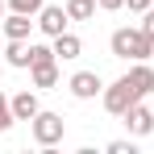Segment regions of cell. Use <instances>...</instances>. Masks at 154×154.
Segmentation results:
<instances>
[{"mask_svg":"<svg viewBox=\"0 0 154 154\" xmlns=\"http://www.w3.org/2000/svg\"><path fill=\"white\" fill-rule=\"evenodd\" d=\"M142 33H146V38H154V8H146V13H142Z\"/></svg>","mask_w":154,"mask_h":154,"instance_id":"obj_17","label":"cell"},{"mask_svg":"<svg viewBox=\"0 0 154 154\" xmlns=\"http://www.w3.org/2000/svg\"><path fill=\"white\" fill-rule=\"evenodd\" d=\"M29 129H33V142H38V146H46V150L58 146V142H63V133H67V125H63V117H58V112H38V117L29 121Z\"/></svg>","mask_w":154,"mask_h":154,"instance_id":"obj_3","label":"cell"},{"mask_svg":"<svg viewBox=\"0 0 154 154\" xmlns=\"http://www.w3.org/2000/svg\"><path fill=\"white\" fill-rule=\"evenodd\" d=\"M108 46H112V54L117 58H129V63H142V58H154V38H146L142 33V25L137 29H117L112 38H108Z\"/></svg>","mask_w":154,"mask_h":154,"instance_id":"obj_1","label":"cell"},{"mask_svg":"<svg viewBox=\"0 0 154 154\" xmlns=\"http://www.w3.org/2000/svg\"><path fill=\"white\" fill-rule=\"evenodd\" d=\"M13 121H17V117H13V104H8V96L0 92V133H4L8 125H13Z\"/></svg>","mask_w":154,"mask_h":154,"instance_id":"obj_16","label":"cell"},{"mask_svg":"<svg viewBox=\"0 0 154 154\" xmlns=\"http://www.w3.org/2000/svg\"><path fill=\"white\" fill-rule=\"evenodd\" d=\"M125 125H129V133H133V137H146V133L154 129V108H146V104L137 100V104L125 112Z\"/></svg>","mask_w":154,"mask_h":154,"instance_id":"obj_6","label":"cell"},{"mask_svg":"<svg viewBox=\"0 0 154 154\" xmlns=\"http://www.w3.org/2000/svg\"><path fill=\"white\" fill-rule=\"evenodd\" d=\"M58 83V63H38L33 67V88H54Z\"/></svg>","mask_w":154,"mask_h":154,"instance_id":"obj_11","label":"cell"},{"mask_svg":"<svg viewBox=\"0 0 154 154\" xmlns=\"http://www.w3.org/2000/svg\"><path fill=\"white\" fill-rule=\"evenodd\" d=\"M67 8H58V4H42V13H38V29L46 33V38H58V33H67Z\"/></svg>","mask_w":154,"mask_h":154,"instance_id":"obj_4","label":"cell"},{"mask_svg":"<svg viewBox=\"0 0 154 154\" xmlns=\"http://www.w3.org/2000/svg\"><path fill=\"white\" fill-rule=\"evenodd\" d=\"M33 25H38V21H29V13H13V17H4V21H0V29H4V38H8V42H25Z\"/></svg>","mask_w":154,"mask_h":154,"instance_id":"obj_7","label":"cell"},{"mask_svg":"<svg viewBox=\"0 0 154 154\" xmlns=\"http://www.w3.org/2000/svg\"><path fill=\"white\" fill-rule=\"evenodd\" d=\"M67 88H71V96H75V100H92L96 92H104V83H100V75H96V71H75Z\"/></svg>","mask_w":154,"mask_h":154,"instance_id":"obj_5","label":"cell"},{"mask_svg":"<svg viewBox=\"0 0 154 154\" xmlns=\"http://www.w3.org/2000/svg\"><path fill=\"white\" fill-rule=\"evenodd\" d=\"M96 0H67V17L71 21H88V17H96Z\"/></svg>","mask_w":154,"mask_h":154,"instance_id":"obj_12","label":"cell"},{"mask_svg":"<svg viewBox=\"0 0 154 154\" xmlns=\"http://www.w3.org/2000/svg\"><path fill=\"white\" fill-rule=\"evenodd\" d=\"M4 58H8V67H29V46L25 42H8L4 46Z\"/></svg>","mask_w":154,"mask_h":154,"instance_id":"obj_13","label":"cell"},{"mask_svg":"<svg viewBox=\"0 0 154 154\" xmlns=\"http://www.w3.org/2000/svg\"><path fill=\"white\" fill-rule=\"evenodd\" d=\"M137 100H142V96H137V88L129 83V75H121L112 88H104V108H108L112 117H125V112H129Z\"/></svg>","mask_w":154,"mask_h":154,"instance_id":"obj_2","label":"cell"},{"mask_svg":"<svg viewBox=\"0 0 154 154\" xmlns=\"http://www.w3.org/2000/svg\"><path fill=\"white\" fill-rule=\"evenodd\" d=\"M4 42H8V38H4V33H0V54H4Z\"/></svg>","mask_w":154,"mask_h":154,"instance_id":"obj_21","label":"cell"},{"mask_svg":"<svg viewBox=\"0 0 154 154\" xmlns=\"http://www.w3.org/2000/svg\"><path fill=\"white\" fill-rule=\"evenodd\" d=\"M42 4H46V0H8V8H13V13H29V17H33V13H42Z\"/></svg>","mask_w":154,"mask_h":154,"instance_id":"obj_15","label":"cell"},{"mask_svg":"<svg viewBox=\"0 0 154 154\" xmlns=\"http://www.w3.org/2000/svg\"><path fill=\"white\" fill-rule=\"evenodd\" d=\"M0 21H4V0H0Z\"/></svg>","mask_w":154,"mask_h":154,"instance_id":"obj_22","label":"cell"},{"mask_svg":"<svg viewBox=\"0 0 154 154\" xmlns=\"http://www.w3.org/2000/svg\"><path fill=\"white\" fill-rule=\"evenodd\" d=\"M54 54H58V58H79V54H83V42H79L75 33H58V38H54Z\"/></svg>","mask_w":154,"mask_h":154,"instance_id":"obj_10","label":"cell"},{"mask_svg":"<svg viewBox=\"0 0 154 154\" xmlns=\"http://www.w3.org/2000/svg\"><path fill=\"white\" fill-rule=\"evenodd\" d=\"M150 108H154V92H150Z\"/></svg>","mask_w":154,"mask_h":154,"instance_id":"obj_23","label":"cell"},{"mask_svg":"<svg viewBox=\"0 0 154 154\" xmlns=\"http://www.w3.org/2000/svg\"><path fill=\"white\" fill-rule=\"evenodd\" d=\"M125 4H129V13H146L154 0H125Z\"/></svg>","mask_w":154,"mask_h":154,"instance_id":"obj_20","label":"cell"},{"mask_svg":"<svg viewBox=\"0 0 154 154\" xmlns=\"http://www.w3.org/2000/svg\"><path fill=\"white\" fill-rule=\"evenodd\" d=\"M108 154H133V142H108Z\"/></svg>","mask_w":154,"mask_h":154,"instance_id":"obj_18","label":"cell"},{"mask_svg":"<svg viewBox=\"0 0 154 154\" xmlns=\"http://www.w3.org/2000/svg\"><path fill=\"white\" fill-rule=\"evenodd\" d=\"M129 83H133V88H137V96L146 100V96L154 92V67H146V63H133V67H129Z\"/></svg>","mask_w":154,"mask_h":154,"instance_id":"obj_9","label":"cell"},{"mask_svg":"<svg viewBox=\"0 0 154 154\" xmlns=\"http://www.w3.org/2000/svg\"><path fill=\"white\" fill-rule=\"evenodd\" d=\"M58 54H54V46H29V67H38V63H54Z\"/></svg>","mask_w":154,"mask_h":154,"instance_id":"obj_14","label":"cell"},{"mask_svg":"<svg viewBox=\"0 0 154 154\" xmlns=\"http://www.w3.org/2000/svg\"><path fill=\"white\" fill-rule=\"evenodd\" d=\"M104 13H117V8H125V0H96Z\"/></svg>","mask_w":154,"mask_h":154,"instance_id":"obj_19","label":"cell"},{"mask_svg":"<svg viewBox=\"0 0 154 154\" xmlns=\"http://www.w3.org/2000/svg\"><path fill=\"white\" fill-rule=\"evenodd\" d=\"M8 104H13V117H17V121H33V117L42 112V104H38V96H33V92H17Z\"/></svg>","mask_w":154,"mask_h":154,"instance_id":"obj_8","label":"cell"}]
</instances>
